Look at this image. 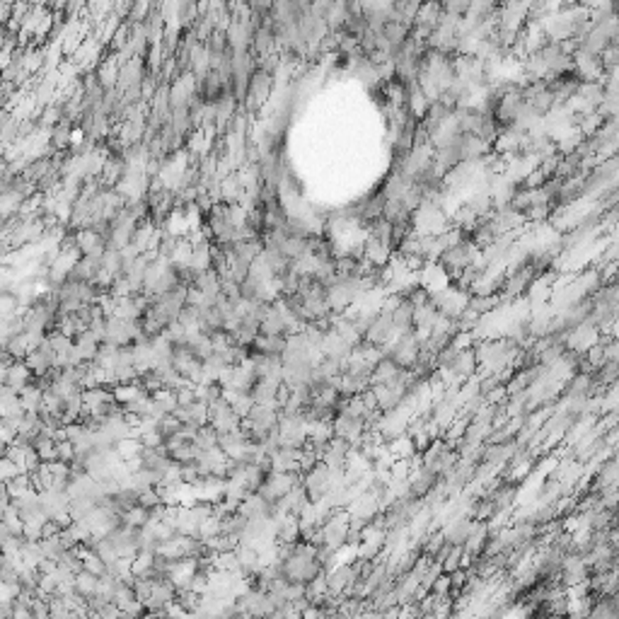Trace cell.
<instances>
[{"mask_svg":"<svg viewBox=\"0 0 619 619\" xmlns=\"http://www.w3.org/2000/svg\"><path fill=\"white\" fill-rule=\"evenodd\" d=\"M438 482H441V477H438L436 472L426 470V467L421 465L411 472V477H409V494L416 496V498H426L431 491H436Z\"/></svg>","mask_w":619,"mask_h":619,"instance_id":"obj_1","label":"cell"},{"mask_svg":"<svg viewBox=\"0 0 619 619\" xmlns=\"http://www.w3.org/2000/svg\"><path fill=\"white\" fill-rule=\"evenodd\" d=\"M443 8V13L448 17H455V20H465L467 13H470L474 0H438Z\"/></svg>","mask_w":619,"mask_h":619,"instance_id":"obj_2","label":"cell"}]
</instances>
